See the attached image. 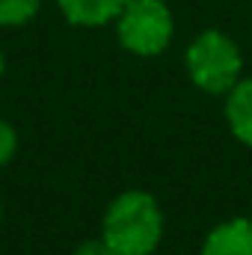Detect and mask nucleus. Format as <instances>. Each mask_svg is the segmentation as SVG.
<instances>
[{
    "label": "nucleus",
    "mask_w": 252,
    "mask_h": 255,
    "mask_svg": "<svg viewBox=\"0 0 252 255\" xmlns=\"http://www.w3.org/2000/svg\"><path fill=\"white\" fill-rule=\"evenodd\" d=\"M101 238L116 255H151L163 238V211L145 190L119 193L101 220Z\"/></svg>",
    "instance_id": "obj_1"
},
{
    "label": "nucleus",
    "mask_w": 252,
    "mask_h": 255,
    "mask_svg": "<svg viewBox=\"0 0 252 255\" xmlns=\"http://www.w3.org/2000/svg\"><path fill=\"white\" fill-rule=\"evenodd\" d=\"M187 71L202 92L229 95L244 71L241 48L220 30H202L187 45Z\"/></svg>",
    "instance_id": "obj_2"
},
{
    "label": "nucleus",
    "mask_w": 252,
    "mask_h": 255,
    "mask_svg": "<svg viewBox=\"0 0 252 255\" xmlns=\"http://www.w3.org/2000/svg\"><path fill=\"white\" fill-rule=\"evenodd\" d=\"M119 45L136 57H157L175 36V18L163 0H130L116 18Z\"/></svg>",
    "instance_id": "obj_3"
},
{
    "label": "nucleus",
    "mask_w": 252,
    "mask_h": 255,
    "mask_svg": "<svg viewBox=\"0 0 252 255\" xmlns=\"http://www.w3.org/2000/svg\"><path fill=\"white\" fill-rule=\"evenodd\" d=\"M202 255H252V220L238 217L208 232Z\"/></svg>",
    "instance_id": "obj_4"
},
{
    "label": "nucleus",
    "mask_w": 252,
    "mask_h": 255,
    "mask_svg": "<svg viewBox=\"0 0 252 255\" xmlns=\"http://www.w3.org/2000/svg\"><path fill=\"white\" fill-rule=\"evenodd\" d=\"M130 0H57L60 12L74 27H104L116 21Z\"/></svg>",
    "instance_id": "obj_5"
},
{
    "label": "nucleus",
    "mask_w": 252,
    "mask_h": 255,
    "mask_svg": "<svg viewBox=\"0 0 252 255\" xmlns=\"http://www.w3.org/2000/svg\"><path fill=\"white\" fill-rule=\"evenodd\" d=\"M226 122L235 139L252 148V77L238 80L226 95Z\"/></svg>",
    "instance_id": "obj_6"
},
{
    "label": "nucleus",
    "mask_w": 252,
    "mask_h": 255,
    "mask_svg": "<svg viewBox=\"0 0 252 255\" xmlns=\"http://www.w3.org/2000/svg\"><path fill=\"white\" fill-rule=\"evenodd\" d=\"M42 0H0V27H21L39 12Z\"/></svg>",
    "instance_id": "obj_7"
},
{
    "label": "nucleus",
    "mask_w": 252,
    "mask_h": 255,
    "mask_svg": "<svg viewBox=\"0 0 252 255\" xmlns=\"http://www.w3.org/2000/svg\"><path fill=\"white\" fill-rule=\"evenodd\" d=\"M15 151H18V133L9 122L0 119V169L15 157Z\"/></svg>",
    "instance_id": "obj_8"
},
{
    "label": "nucleus",
    "mask_w": 252,
    "mask_h": 255,
    "mask_svg": "<svg viewBox=\"0 0 252 255\" xmlns=\"http://www.w3.org/2000/svg\"><path fill=\"white\" fill-rule=\"evenodd\" d=\"M74 255H116V253L104 244V238H98V241H83V244L74 250Z\"/></svg>",
    "instance_id": "obj_9"
},
{
    "label": "nucleus",
    "mask_w": 252,
    "mask_h": 255,
    "mask_svg": "<svg viewBox=\"0 0 252 255\" xmlns=\"http://www.w3.org/2000/svg\"><path fill=\"white\" fill-rule=\"evenodd\" d=\"M3 71H6V60H3V54H0V77H3Z\"/></svg>",
    "instance_id": "obj_10"
}]
</instances>
